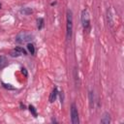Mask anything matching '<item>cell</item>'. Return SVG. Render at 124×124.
I'll return each mask as SVG.
<instances>
[{
  "label": "cell",
  "instance_id": "16",
  "mask_svg": "<svg viewBox=\"0 0 124 124\" xmlns=\"http://www.w3.org/2000/svg\"><path fill=\"white\" fill-rule=\"evenodd\" d=\"M20 108H21V109H25V106L22 105V103H20Z\"/></svg>",
  "mask_w": 124,
  "mask_h": 124
},
{
  "label": "cell",
  "instance_id": "17",
  "mask_svg": "<svg viewBox=\"0 0 124 124\" xmlns=\"http://www.w3.org/2000/svg\"><path fill=\"white\" fill-rule=\"evenodd\" d=\"M1 8H2V4L0 3V9H1Z\"/></svg>",
  "mask_w": 124,
  "mask_h": 124
},
{
  "label": "cell",
  "instance_id": "14",
  "mask_svg": "<svg viewBox=\"0 0 124 124\" xmlns=\"http://www.w3.org/2000/svg\"><path fill=\"white\" fill-rule=\"evenodd\" d=\"M2 85H3V87L6 88V89H10V90H14V89H15V87L12 86V84H8V83H4V82H3Z\"/></svg>",
  "mask_w": 124,
  "mask_h": 124
},
{
  "label": "cell",
  "instance_id": "12",
  "mask_svg": "<svg viewBox=\"0 0 124 124\" xmlns=\"http://www.w3.org/2000/svg\"><path fill=\"white\" fill-rule=\"evenodd\" d=\"M27 49L29 50V52L31 54H34L35 53V47H34V46L32 44H28L27 45Z\"/></svg>",
  "mask_w": 124,
  "mask_h": 124
},
{
  "label": "cell",
  "instance_id": "13",
  "mask_svg": "<svg viewBox=\"0 0 124 124\" xmlns=\"http://www.w3.org/2000/svg\"><path fill=\"white\" fill-rule=\"evenodd\" d=\"M28 108H29L30 112H31V113H32V114L34 115V117H37V110H36V108H34V107H33L32 105H30Z\"/></svg>",
  "mask_w": 124,
  "mask_h": 124
},
{
  "label": "cell",
  "instance_id": "15",
  "mask_svg": "<svg viewBox=\"0 0 124 124\" xmlns=\"http://www.w3.org/2000/svg\"><path fill=\"white\" fill-rule=\"evenodd\" d=\"M21 72H22V74H24V76H25V77H27V72H26V70H25V69H23V68H22V69H21Z\"/></svg>",
  "mask_w": 124,
  "mask_h": 124
},
{
  "label": "cell",
  "instance_id": "3",
  "mask_svg": "<svg viewBox=\"0 0 124 124\" xmlns=\"http://www.w3.org/2000/svg\"><path fill=\"white\" fill-rule=\"evenodd\" d=\"M32 40H33V35H31L30 33H27V32H20L19 34H17L16 36V42L18 44L29 43Z\"/></svg>",
  "mask_w": 124,
  "mask_h": 124
},
{
  "label": "cell",
  "instance_id": "6",
  "mask_svg": "<svg viewBox=\"0 0 124 124\" xmlns=\"http://www.w3.org/2000/svg\"><path fill=\"white\" fill-rule=\"evenodd\" d=\"M57 95H58V89H57V87H54V88L52 89L50 95H49V102H50V103H53V102L55 101Z\"/></svg>",
  "mask_w": 124,
  "mask_h": 124
},
{
  "label": "cell",
  "instance_id": "10",
  "mask_svg": "<svg viewBox=\"0 0 124 124\" xmlns=\"http://www.w3.org/2000/svg\"><path fill=\"white\" fill-rule=\"evenodd\" d=\"M8 64V61H7V58L5 56H0V70L5 68Z\"/></svg>",
  "mask_w": 124,
  "mask_h": 124
},
{
  "label": "cell",
  "instance_id": "8",
  "mask_svg": "<svg viewBox=\"0 0 124 124\" xmlns=\"http://www.w3.org/2000/svg\"><path fill=\"white\" fill-rule=\"evenodd\" d=\"M32 9L31 8H28V7H22L21 9H20V13L21 14H23L24 16H28V15H30V14H32Z\"/></svg>",
  "mask_w": 124,
  "mask_h": 124
},
{
  "label": "cell",
  "instance_id": "2",
  "mask_svg": "<svg viewBox=\"0 0 124 124\" xmlns=\"http://www.w3.org/2000/svg\"><path fill=\"white\" fill-rule=\"evenodd\" d=\"M80 19H81V24H82V27L84 29V31L86 32H89L90 31V16H89V13L87 10H83L81 12V16H80Z\"/></svg>",
  "mask_w": 124,
  "mask_h": 124
},
{
  "label": "cell",
  "instance_id": "9",
  "mask_svg": "<svg viewBox=\"0 0 124 124\" xmlns=\"http://www.w3.org/2000/svg\"><path fill=\"white\" fill-rule=\"evenodd\" d=\"M88 98H89V105H90V108H94V93H93V91H89Z\"/></svg>",
  "mask_w": 124,
  "mask_h": 124
},
{
  "label": "cell",
  "instance_id": "7",
  "mask_svg": "<svg viewBox=\"0 0 124 124\" xmlns=\"http://www.w3.org/2000/svg\"><path fill=\"white\" fill-rule=\"evenodd\" d=\"M109 122H110V116H109V114L108 112H105L103 114V117L101 118V123H103V124H108Z\"/></svg>",
  "mask_w": 124,
  "mask_h": 124
},
{
  "label": "cell",
  "instance_id": "1",
  "mask_svg": "<svg viewBox=\"0 0 124 124\" xmlns=\"http://www.w3.org/2000/svg\"><path fill=\"white\" fill-rule=\"evenodd\" d=\"M73 35V12L71 10H67L66 13V38L67 40H71Z\"/></svg>",
  "mask_w": 124,
  "mask_h": 124
},
{
  "label": "cell",
  "instance_id": "4",
  "mask_svg": "<svg viewBox=\"0 0 124 124\" xmlns=\"http://www.w3.org/2000/svg\"><path fill=\"white\" fill-rule=\"evenodd\" d=\"M71 121L73 124H78L79 123V118H78V108L75 103L71 105Z\"/></svg>",
  "mask_w": 124,
  "mask_h": 124
},
{
  "label": "cell",
  "instance_id": "5",
  "mask_svg": "<svg viewBox=\"0 0 124 124\" xmlns=\"http://www.w3.org/2000/svg\"><path fill=\"white\" fill-rule=\"evenodd\" d=\"M11 56H13V57H17V56H20V55H22V54H26V51H25V49L23 48V47H20V46H16L15 49H13L12 51H11Z\"/></svg>",
  "mask_w": 124,
  "mask_h": 124
},
{
  "label": "cell",
  "instance_id": "11",
  "mask_svg": "<svg viewBox=\"0 0 124 124\" xmlns=\"http://www.w3.org/2000/svg\"><path fill=\"white\" fill-rule=\"evenodd\" d=\"M43 26H44V18L40 17L37 20V27H38V29H42Z\"/></svg>",
  "mask_w": 124,
  "mask_h": 124
}]
</instances>
